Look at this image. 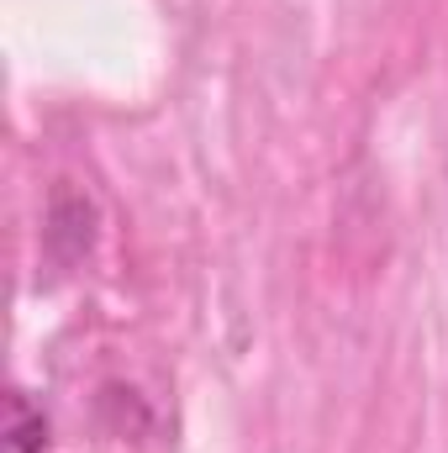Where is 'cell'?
I'll return each mask as SVG.
<instances>
[{
    "label": "cell",
    "mask_w": 448,
    "mask_h": 453,
    "mask_svg": "<svg viewBox=\"0 0 448 453\" xmlns=\"http://www.w3.org/2000/svg\"><path fill=\"white\" fill-rule=\"evenodd\" d=\"M42 443H48L42 411H37L21 390H11V395H5V453H37Z\"/></svg>",
    "instance_id": "1"
}]
</instances>
